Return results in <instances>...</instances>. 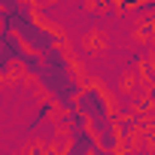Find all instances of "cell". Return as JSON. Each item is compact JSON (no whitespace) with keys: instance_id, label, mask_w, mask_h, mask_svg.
<instances>
[{"instance_id":"ba28073f","label":"cell","mask_w":155,"mask_h":155,"mask_svg":"<svg viewBox=\"0 0 155 155\" xmlns=\"http://www.w3.org/2000/svg\"><path fill=\"white\" fill-rule=\"evenodd\" d=\"M113 128H116V119H113V116H107V119H94V122H91V134H94V137H104V134L113 131Z\"/></svg>"},{"instance_id":"52a82bcc","label":"cell","mask_w":155,"mask_h":155,"mask_svg":"<svg viewBox=\"0 0 155 155\" xmlns=\"http://www.w3.org/2000/svg\"><path fill=\"white\" fill-rule=\"evenodd\" d=\"M97 143H101V149L110 152V155H113V152H122V146H125L122 137H119V128H113V131H107L104 137H97Z\"/></svg>"},{"instance_id":"5b68a950","label":"cell","mask_w":155,"mask_h":155,"mask_svg":"<svg viewBox=\"0 0 155 155\" xmlns=\"http://www.w3.org/2000/svg\"><path fill=\"white\" fill-rule=\"evenodd\" d=\"M97 149H101L97 137H94L91 131H85V134H79V137L67 140V152H64V155H94Z\"/></svg>"},{"instance_id":"277c9868","label":"cell","mask_w":155,"mask_h":155,"mask_svg":"<svg viewBox=\"0 0 155 155\" xmlns=\"http://www.w3.org/2000/svg\"><path fill=\"white\" fill-rule=\"evenodd\" d=\"M58 125L64 128V134H67V140H73V137H79V134H85V131H91V122L76 110V113H61L58 116Z\"/></svg>"},{"instance_id":"30bf717a","label":"cell","mask_w":155,"mask_h":155,"mask_svg":"<svg viewBox=\"0 0 155 155\" xmlns=\"http://www.w3.org/2000/svg\"><path fill=\"white\" fill-rule=\"evenodd\" d=\"M94 155H110V152H104V149H97V152H94Z\"/></svg>"},{"instance_id":"6da1fadb","label":"cell","mask_w":155,"mask_h":155,"mask_svg":"<svg viewBox=\"0 0 155 155\" xmlns=\"http://www.w3.org/2000/svg\"><path fill=\"white\" fill-rule=\"evenodd\" d=\"M46 70L37 79V85L43 88V94L49 101H55V107L61 113H76V101H79L82 82H79V73H76V64L67 52V46H55L43 55Z\"/></svg>"},{"instance_id":"9c48e42d","label":"cell","mask_w":155,"mask_h":155,"mask_svg":"<svg viewBox=\"0 0 155 155\" xmlns=\"http://www.w3.org/2000/svg\"><path fill=\"white\" fill-rule=\"evenodd\" d=\"M143 73H146V79H149V101H155V67H152V64H146V67H143Z\"/></svg>"},{"instance_id":"3957f363","label":"cell","mask_w":155,"mask_h":155,"mask_svg":"<svg viewBox=\"0 0 155 155\" xmlns=\"http://www.w3.org/2000/svg\"><path fill=\"white\" fill-rule=\"evenodd\" d=\"M28 46H25V40H18L12 31H6V28H0V76L3 79H9L12 76V67L18 64H25V58H28Z\"/></svg>"},{"instance_id":"8992f818","label":"cell","mask_w":155,"mask_h":155,"mask_svg":"<svg viewBox=\"0 0 155 155\" xmlns=\"http://www.w3.org/2000/svg\"><path fill=\"white\" fill-rule=\"evenodd\" d=\"M55 113V101H49V97H43L40 104H37V113H34V119H31V125H28V131H34V128H40L49 116Z\"/></svg>"},{"instance_id":"8fae6325","label":"cell","mask_w":155,"mask_h":155,"mask_svg":"<svg viewBox=\"0 0 155 155\" xmlns=\"http://www.w3.org/2000/svg\"><path fill=\"white\" fill-rule=\"evenodd\" d=\"M113 155H128V152H113Z\"/></svg>"},{"instance_id":"7a4b0ae2","label":"cell","mask_w":155,"mask_h":155,"mask_svg":"<svg viewBox=\"0 0 155 155\" xmlns=\"http://www.w3.org/2000/svg\"><path fill=\"white\" fill-rule=\"evenodd\" d=\"M76 110H79L88 122H94V119H107V116H113V101H110V94H107L104 85H97V82H85L82 91H79V101H76Z\"/></svg>"}]
</instances>
